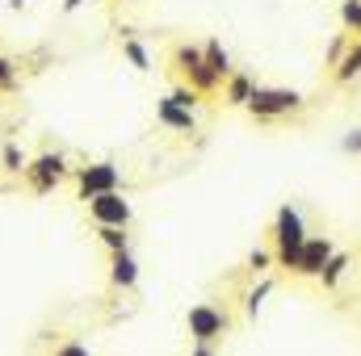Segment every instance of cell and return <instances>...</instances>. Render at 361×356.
Segmentation results:
<instances>
[{"mask_svg":"<svg viewBox=\"0 0 361 356\" xmlns=\"http://www.w3.org/2000/svg\"><path fill=\"white\" fill-rule=\"evenodd\" d=\"M17 89V59L0 55V92H13Z\"/></svg>","mask_w":361,"mask_h":356,"instance_id":"obj_18","label":"cell"},{"mask_svg":"<svg viewBox=\"0 0 361 356\" xmlns=\"http://www.w3.org/2000/svg\"><path fill=\"white\" fill-rule=\"evenodd\" d=\"M332 239L328 235H307V243H302V252H298V265H294V272L298 276H319L324 272V265L332 260Z\"/></svg>","mask_w":361,"mask_h":356,"instance_id":"obj_7","label":"cell"},{"mask_svg":"<svg viewBox=\"0 0 361 356\" xmlns=\"http://www.w3.org/2000/svg\"><path fill=\"white\" fill-rule=\"evenodd\" d=\"M193 356H214V344H197V348H193Z\"/></svg>","mask_w":361,"mask_h":356,"instance_id":"obj_24","label":"cell"},{"mask_svg":"<svg viewBox=\"0 0 361 356\" xmlns=\"http://www.w3.org/2000/svg\"><path fill=\"white\" fill-rule=\"evenodd\" d=\"M80 4H85V0H63V8H68V13H72V8H80Z\"/></svg>","mask_w":361,"mask_h":356,"instance_id":"obj_25","label":"cell"},{"mask_svg":"<svg viewBox=\"0 0 361 356\" xmlns=\"http://www.w3.org/2000/svg\"><path fill=\"white\" fill-rule=\"evenodd\" d=\"M25 164H30V160H25V151H21L17 143H4V147H0V168H4V172L21 177V172H25Z\"/></svg>","mask_w":361,"mask_h":356,"instance_id":"obj_12","label":"cell"},{"mask_svg":"<svg viewBox=\"0 0 361 356\" xmlns=\"http://www.w3.org/2000/svg\"><path fill=\"white\" fill-rule=\"evenodd\" d=\"M273 243H277V265L294 268L298 265V252L307 243V222L298 214V205H281L277 218H273Z\"/></svg>","mask_w":361,"mask_h":356,"instance_id":"obj_1","label":"cell"},{"mask_svg":"<svg viewBox=\"0 0 361 356\" xmlns=\"http://www.w3.org/2000/svg\"><path fill=\"white\" fill-rule=\"evenodd\" d=\"M269 265H273V256H269V252H261V248H257V252L248 256V268H252V272H265Z\"/></svg>","mask_w":361,"mask_h":356,"instance_id":"obj_22","label":"cell"},{"mask_svg":"<svg viewBox=\"0 0 361 356\" xmlns=\"http://www.w3.org/2000/svg\"><path fill=\"white\" fill-rule=\"evenodd\" d=\"M202 55H206V68H210V72H214L219 80H227V76H231V55L223 51V42H219V38H210Z\"/></svg>","mask_w":361,"mask_h":356,"instance_id":"obj_10","label":"cell"},{"mask_svg":"<svg viewBox=\"0 0 361 356\" xmlns=\"http://www.w3.org/2000/svg\"><path fill=\"white\" fill-rule=\"evenodd\" d=\"M109 285H114V289H135V285H139V260H135L130 252L109 256Z\"/></svg>","mask_w":361,"mask_h":356,"instance_id":"obj_9","label":"cell"},{"mask_svg":"<svg viewBox=\"0 0 361 356\" xmlns=\"http://www.w3.org/2000/svg\"><path fill=\"white\" fill-rule=\"evenodd\" d=\"M252 89H257V84H252L248 76H227V101H231V105H248Z\"/></svg>","mask_w":361,"mask_h":356,"instance_id":"obj_15","label":"cell"},{"mask_svg":"<svg viewBox=\"0 0 361 356\" xmlns=\"http://www.w3.org/2000/svg\"><path fill=\"white\" fill-rule=\"evenodd\" d=\"M21 177L30 180V189L42 197V193H51L63 177H72V168H68V160H63L59 151H42V155H34V160L25 164V172H21Z\"/></svg>","mask_w":361,"mask_h":356,"instance_id":"obj_3","label":"cell"},{"mask_svg":"<svg viewBox=\"0 0 361 356\" xmlns=\"http://www.w3.org/2000/svg\"><path fill=\"white\" fill-rule=\"evenodd\" d=\"M169 101H173V105H180V109H193V105H197V92L185 89V84H177V89L169 92Z\"/></svg>","mask_w":361,"mask_h":356,"instance_id":"obj_20","label":"cell"},{"mask_svg":"<svg viewBox=\"0 0 361 356\" xmlns=\"http://www.w3.org/2000/svg\"><path fill=\"white\" fill-rule=\"evenodd\" d=\"M97 239L109 248V256H118V252H130V235H126L122 227H97Z\"/></svg>","mask_w":361,"mask_h":356,"instance_id":"obj_11","label":"cell"},{"mask_svg":"<svg viewBox=\"0 0 361 356\" xmlns=\"http://www.w3.org/2000/svg\"><path fill=\"white\" fill-rule=\"evenodd\" d=\"M269 293H273V281H261V285L244 298V310H248V314H261V306H265V298H269Z\"/></svg>","mask_w":361,"mask_h":356,"instance_id":"obj_17","label":"cell"},{"mask_svg":"<svg viewBox=\"0 0 361 356\" xmlns=\"http://www.w3.org/2000/svg\"><path fill=\"white\" fill-rule=\"evenodd\" d=\"M156 122H160V126H169V130H185V134H193V130H197L193 109H180V105H173L169 96H160V101H156Z\"/></svg>","mask_w":361,"mask_h":356,"instance_id":"obj_8","label":"cell"},{"mask_svg":"<svg viewBox=\"0 0 361 356\" xmlns=\"http://www.w3.org/2000/svg\"><path fill=\"white\" fill-rule=\"evenodd\" d=\"M72 177H76V189H80V201H89V197H101V193H118V184H122V168L109 164V160H101V164L72 168Z\"/></svg>","mask_w":361,"mask_h":356,"instance_id":"obj_2","label":"cell"},{"mask_svg":"<svg viewBox=\"0 0 361 356\" xmlns=\"http://www.w3.org/2000/svg\"><path fill=\"white\" fill-rule=\"evenodd\" d=\"M55 356H92V352H89V344H80V340H63L55 348Z\"/></svg>","mask_w":361,"mask_h":356,"instance_id":"obj_21","label":"cell"},{"mask_svg":"<svg viewBox=\"0 0 361 356\" xmlns=\"http://www.w3.org/2000/svg\"><path fill=\"white\" fill-rule=\"evenodd\" d=\"M89 218L97 227H122L126 231L135 210H130V201L122 193H101V197H89Z\"/></svg>","mask_w":361,"mask_h":356,"instance_id":"obj_6","label":"cell"},{"mask_svg":"<svg viewBox=\"0 0 361 356\" xmlns=\"http://www.w3.org/2000/svg\"><path fill=\"white\" fill-rule=\"evenodd\" d=\"M302 105V96L294 89H252V96H248V113L252 117H261V122H273V117H281V113H294Z\"/></svg>","mask_w":361,"mask_h":356,"instance_id":"obj_4","label":"cell"},{"mask_svg":"<svg viewBox=\"0 0 361 356\" xmlns=\"http://www.w3.org/2000/svg\"><path fill=\"white\" fill-rule=\"evenodd\" d=\"M122 55L130 59V68H135V72H152V59H147V51L130 38V30H126V38H122Z\"/></svg>","mask_w":361,"mask_h":356,"instance_id":"obj_13","label":"cell"},{"mask_svg":"<svg viewBox=\"0 0 361 356\" xmlns=\"http://www.w3.org/2000/svg\"><path fill=\"white\" fill-rule=\"evenodd\" d=\"M185 327H189V336H193L197 344H214V340L227 331V314H223L214 302H197V306H189Z\"/></svg>","mask_w":361,"mask_h":356,"instance_id":"obj_5","label":"cell"},{"mask_svg":"<svg viewBox=\"0 0 361 356\" xmlns=\"http://www.w3.org/2000/svg\"><path fill=\"white\" fill-rule=\"evenodd\" d=\"M345 268H349V256H345V252H332V260H328V265H324V272H319L324 289H332V285L345 276Z\"/></svg>","mask_w":361,"mask_h":356,"instance_id":"obj_16","label":"cell"},{"mask_svg":"<svg viewBox=\"0 0 361 356\" xmlns=\"http://www.w3.org/2000/svg\"><path fill=\"white\" fill-rule=\"evenodd\" d=\"M357 72H361V46H349V51L341 55V63H336V80H341V84H349Z\"/></svg>","mask_w":361,"mask_h":356,"instance_id":"obj_14","label":"cell"},{"mask_svg":"<svg viewBox=\"0 0 361 356\" xmlns=\"http://www.w3.org/2000/svg\"><path fill=\"white\" fill-rule=\"evenodd\" d=\"M341 21H345L349 30H357V34H361V0H345V8H341Z\"/></svg>","mask_w":361,"mask_h":356,"instance_id":"obj_19","label":"cell"},{"mask_svg":"<svg viewBox=\"0 0 361 356\" xmlns=\"http://www.w3.org/2000/svg\"><path fill=\"white\" fill-rule=\"evenodd\" d=\"M349 155H361V130H353V134H345V143H341Z\"/></svg>","mask_w":361,"mask_h":356,"instance_id":"obj_23","label":"cell"}]
</instances>
